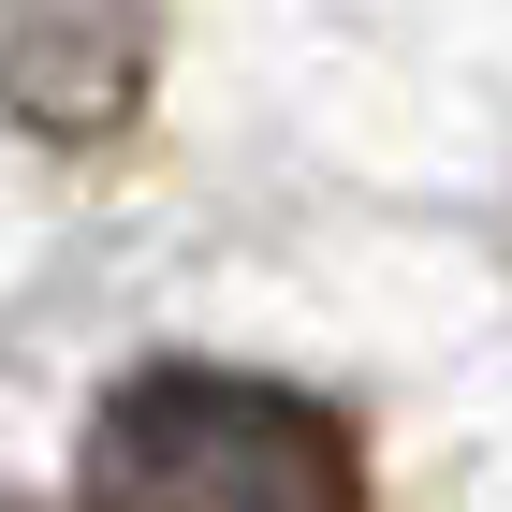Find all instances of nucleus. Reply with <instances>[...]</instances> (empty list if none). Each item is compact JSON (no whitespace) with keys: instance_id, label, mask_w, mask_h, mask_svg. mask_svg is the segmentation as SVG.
Segmentation results:
<instances>
[{"instance_id":"f257e3e1","label":"nucleus","mask_w":512,"mask_h":512,"mask_svg":"<svg viewBox=\"0 0 512 512\" xmlns=\"http://www.w3.org/2000/svg\"><path fill=\"white\" fill-rule=\"evenodd\" d=\"M74 512H366V439L337 395L161 352L103 381L74 439Z\"/></svg>"},{"instance_id":"f03ea898","label":"nucleus","mask_w":512,"mask_h":512,"mask_svg":"<svg viewBox=\"0 0 512 512\" xmlns=\"http://www.w3.org/2000/svg\"><path fill=\"white\" fill-rule=\"evenodd\" d=\"M161 0H0V118L44 147H103L147 118Z\"/></svg>"},{"instance_id":"7ed1b4c3","label":"nucleus","mask_w":512,"mask_h":512,"mask_svg":"<svg viewBox=\"0 0 512 512\" xmlns=\"http://www.w3.org/2000/svg\"><path fill=\"white\" fill-rule=\"evenodd\" d=\"M0 512H15V498H0Z\"/></svg>"}]
</instances>
